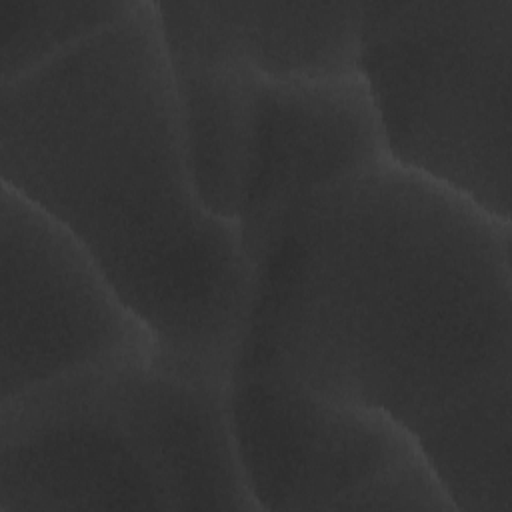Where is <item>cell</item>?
Returning a JSON list of instances; mask_svg holds the SVG:
<instances>
[{
	"mask_svg": "<svg viewBox=\"0 0 512 512\" xmlns=\"http://www.w3.org/2000/svg\"><path fill=\"white\" fill-rule=\"evenodd\" d=\"M510 240L390 160L318 188L252 260L232 370L386 414L454 510L510 512Z\"/></svg>",
	"mask_w": 512,
	"mask_h": 512,
	"instance_id": "cell-1",
	"label": "cell"
},
{
	"mask_svg": "<svg viewBox=\"0 0 512 512\" xmlns=\"http://www.w3.org/2000/svg\"><path fill=\"white\" fill-rule=\"evenodd\" d=\"M0 176L76 238L158 352L230 380L252 266L194 186L154 0L0 84Z\"/></svg>",
	"mask_w": 512,
	"mask_h": 512,
	"instance_id": "cell-2",
	"label": "cell"
},
{
	"mask_svg": "<svg viewBox=\"0 0 512 512\" xmlns=\"http://www.w3.org/2000/svg\"><path fill=\"white\" fill-rule=\"evenodd\" d=\"M228 384L156 348L0 402V512L258 510Z\"/></svg>",
	"mask_w": 512,
	"mask_h": 512,
	"instance_id": "cell-3",
	"label": "cell"
},
{
	"mask_svg": "<svg viewBox=\"0 0 512 512\" xmlns=\"http://www.w3.org/2000/svg\"><path fill=\"white\" fill-rule=\"evenodd\" d=\"M360 12L358 74L390 162L510 220L512 0Z\"/></svg>",
	"mask_w": 512,
	"mask_h": 512,
	"instance_id": "cell-4",
	"label": "cell"
},
{
	"mask_svg": "<svg viewBox=\"0 0 512 512\" xmlns=\"http://www.w3.org/2000/svg\"><path fill=\"white\" fill-rule=\"evenodd\" d=\"M230 426L258 510H454L416 440L386 414L232 370Z\"/></svg>",
	"mask_w": 512,
	"mask_h": 512,
	"instance_id": "cell-5",
	"label": "cell"
},
{
	"mask_svg": "<svg viewBox=\"0 0 512 512\" xmlns=\"http://www.w3.org/2000/svg\"><path fill=\"white\" fill-rule=\"evenodd\" d=\"M0 402L156 350L76 238L2 184Z\"/></svg>",
	"mask_w": 512,
	"mask_h": 512,
	"instance_id": "cell-6",
	"label": "cell"
},
{
	"mask_svg": "<svg viewBox=\"0 0 512 512\" xmlns=\"http://www.w3.org/2000/svg\"><path fill=\"white\" fill-rule=\"evenodd\" d=\"M360 74L254 82L252 158L236 226L246 258L314 190L388 162Z\"/></svg>",
	"mask_w": 512,
	"mask_h": 512,
	"instance_id": "cell-7",
	"label": "cell"
},
{
	"mask_svg": "<svg viewBox=\"0 0 512 512\" xmlns=\"http://www.w3.org/2000/svg\"><path fill=\"white\" fill-rule=\"evenodd\" d=\"M168 58L240 64L268 78L358 74L360 2H158Z\"/></svg>",
	"mask_w": 512,
	"mask_h": 512,
	"instance_id": "cell-8",
	"label": "cell"
},
{
	"mask_svg": "<svg viewBox=\"0 0 512 512\" xmlns=\"http://www.w3.org/2000/svg\"><path fill=\"white\" fill-rule=\"evenodd\" d=\"M168 60L198 196L212 214L236 222L252 158L256 72L232 62Z\"/></svg>",
	"mask_w": 512,
	"mask_h": 512,
	"instance_id": "cell-9",
	"label": "cell"
},
{
	"mask_svg": "<svg viewBox=\"0 0 512 512\" xmlns=\"http://www.w3.org/2000/svg\"><path fill=\"white\" fill-rule=\"evenodd\" d=\"M134 0H0V84L16 80L120 20Z\"/></svg>",
	"mask_w": 512,
	"mask_h": 512,
	"instance_id": "cell-10",
	"label": "cell"
}]
</instances>
